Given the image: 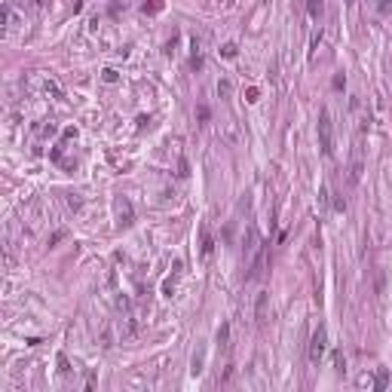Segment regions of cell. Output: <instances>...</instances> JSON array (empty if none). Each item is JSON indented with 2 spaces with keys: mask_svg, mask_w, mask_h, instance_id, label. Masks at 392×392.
<instances>
[{
  "mask_svg": "<svg viewBox=\"0 0 392 392\" xmlns=\"http://www.w3.org/2000/svg\"><path fill=\"white\" fill-rule=\"evenodd\" d=\"M307 9L313 19H322V12H325V0H307Z\"/></svg>",
  "mask_w": 392,
  "mask_h": 392,
  "instance_id": "cell-8",
  "label": "cell"
},
{
  "mask_svg": "<svg viewBox=\"0 0 392 392\" xmlns=\"http://www.w3.org/2000/svg\"><path fill=\"white\" fill-rule=\"evenodd\" d=\"M319 43H322V31H316V34H313V40H310V46H313V49H310V56L316 52V46H319Z\"/></svg>",
  "mask_w": 392,
  "mask_h": 392,
  "instance_id": "cell-21",
  "label": "cell"
},
{
  "mask_svg": "<svg viewBox=\"0 0 392 392\" xmlns=\"http://www.w3.org/2000/svg\"><path fill=\"white\" fill-rule=\"evenodd\" d=\"M362 172H365V135L359 132V138L352 144V159H349V184H359Z\"/></svg>",
  "mask_w": 392,
  "mask_h": 392,
  "instance_id": "cell-2",
  "label": "cell"
},
{
  "mask_svg": "<svg viewBox=\"0 0 392 392\" xmlns=\"http://www.w3.org/2000/svg\"><path fill=\"white\" fill-rule=\"evenodd\" d=\"M101 80H104V83H117V80H120V74H117L114 67H104V70H101Z\"/></svg>",
  "mask_w": 392,
  "mask_h": 392,
  "instance_id": "cell-17",
  "label": "cell"
},
{
  "mask_svg": "<svg viewBox=\"0 0 392 392\" xmlns=\"http://www.w3.org/2000/svg\"><path fill=\"white\" fill-rule=\"evenodd\" d=\"M380 9H383V12L389 9V0H380Z\"/></svg>",
  "mask_w": 392,
  "mask_h": 392,
  "instance_id": "cell-23",
  "label": "cell"
},
{
  "mask_svg": "<svg viewBox=\"0 0 392 392\" xmlns=\"http://www.w3.org/2000/svg\"><path fill=\"white\" fill-rule=\"evenodd\" d=\"M141 9H144V12H159V9H163V0H153V3H144Z\"/></svg>",
  "mask_w": 392,
  "mask_h": 392,
  "instance_id": "cell-19",
  "label": "cell"
},
{
  "mask_svg": "<svg viewBox=\"0 0 392 392\" xmlns=\"http://www.w3.org/2000/svg\"><path fill=\"white\" fill-rule=\"evenodd\" d=\"M374 380H377V389H386V386H389V374L380 368L377 374H374Z\"/></svg>",
  "mask_w": 392,
  "mask_h": 392,
  "instance_id": "cell-14",
  "label": "cell"
},
{
  "mask_svg": "<svg viewBox=\"0 0 392 392\" xmlns=\"http://www.w3.org/2000/svg\"><path fill=\"white\" fill-rule=\"evenodd\" d=\"M190 65L199 70L202 67V52H199V43H193V59H190Z\"/></svg>",
  "mask_w": 392,
  "mask_h": 392,
  "instance_id": "cell-15",
  "label": "cell"
},
{
  "mask_svg": "<svg viewBox=\"0 0 392 392\" xmlns=\"http://www.w3.org/2000/svg\"><path fill=\"white\" fill-rule=\"evenodd\" d=\"M221 56H224V59H236V56H239V46H236V43H224V46H221Z\"/></svg>",
  "mask_w": 392,
  "mask_h": 392,
  "instance_id": "cell-13",
  "label": "cell"
},
{
  "mask_svg": "<svg viewBox=\"0 0 392 392\" xmlns=\"http://www.w3.org/2000/svg\"><path fill=\"white\" fill-rule=\"evenodd\" d=\"M211 252H215V236H211L208 224H202V227H199V258H202V261H208V258H211Z\"/></svg>",
  "mask_w": 392,
  "mask_h": 392,
  "instance_id": "cell-6",
  "label": "cell"
},
{
  "mask_svg": "<svg viewBox=\"0 0 392 392\" xmlns=\"http://www.w3.org/2000/svg\"><path fill=\"white\" fill-rule=\"evenodd\" d=\"M181 276H184V263L178 261L175 263V270L166 276V282H163V294L166 297H175V291H178V282H181Z\"/></svg>",
  "mask_w": 392,
  "mask_h": 392,
  "instance_id": "cell-5",
  "label": "cell"
},
{
  "mask_svg": "<svg viewBox=\"0 0 392 392\" xmlns=\"http://www.w3.org/2000/svg\"><path fill=\"white\" fill-rule=\"evenodd\" d=\"M59 371H62V374H67V371H70V368H67V359H65V355H59Z\"/></svg>",
  "mask_w": 392,
  "mask_h": 392,
  "instance_id": "cell-22",
  "label": "cell"
},
{
  "mask_svg": "<svg viewBox=\"0 0 392 392\" xmlns=\"http://www.w3.org/2000/svg\"><path fill=\"white\" fill-rule=\"evenodd\" d=\"M227 340H230V322H221V328H218V346L227 349Z\"/></svg>",
  "mask_w": 392,
  "mask_h": 392,
  "instance_id": "cell-10",
  "label": "cell"
},
{
  "mask_svg": "<svg viewBox=\"0 0 392 392\" xmlns=\"http://www.w3.org/2000/svg\"><path fill=\"white\" fill-rule=\"evenodd\" d=\"M117 218H120V227L132 224V202L129 199H117Z\"/></svg>",
  "mask_w": 392,
  "mask_h": 392,
  "instance_id": "cell-7",
  "label": "cell"
},
{
  "mask_svg": "<svg viewBox=\"0 0 392 392\" xmlns=\"http://www.w3.org/2000/svg\"><path fill=\"white\" fill-rule=\"evenodd\" d=\"M359 389H377V380H374V374H362V377H359Z\"/></svg>",
  "mask_w": 392,
  "mask_h": 392,
  "instance_id": "cell-12",
  "label": "cell"
},
{
  "mask_svg": "<svg viewBox=\"0 0 392 392\" xmlns=\"http://www.w3.org/2000/svg\"><path fill=\"white\" fill-rule=\"evenodd\" d=\"M325 349H328V331H325V325H319L310 340V365H322Z\"/></svg>",
  "mask_w": 392,
  "mask_h": 392,
  "instance_id": "cell-3",
  "label": "cell"
},
{
  "mask_svg": "<svg viewBox=\"0 0 392 392\" xmlns=\"http://www.w3.org/2000/svg\"><path fill=\"white\" fill-rule=\"evenodd\" d=\"M334 368H337V374H343V371H346V359H343V352H334Z\"/></svg>",
  "mask_w": 392,
  "mask_h": 392,
  "instance_id": "cell-18",
  "label": "cell"
},
{
  "mask_svg": "<svg viewBox=\"0 0 392 392\" xmlns=\"http://www.w3.org/2000/svg\"><path fill=\"white\" fill-rule=\"evenodd\" d=\"M346 3H352V0H346Z\"/></svg>",
  "mask_w": 392,
  "mask_h": 392,
  "instance_id": "cell-24",
  "label": "cell"
},
{
  "mask_svg": "<svg viewBox=\"0 0 392 392\" xmlns=\"http://www.w3.org/2000/svg\"><path fill=\"white\" fill-rule=\"evenodd\" d=\"M255 316H258V322H263V319H266V294H263V291L258 294V307H255Z\"/></svg>",
  "mask_w": 392,
  "mask_h": 392,
  "instance_id": "cell-9",
  "label": "cell"
},
{
  "mask_svg": "<svg viewBox=\"0 0 392 392\" xmlns=\"http://www.w3.org/2000/svg\"><path fill=\"white\" fill-rule=\"evenodd\" d=\"M258 98H261V89H258V86H248V89H245V101H248V104H255Z\"/></svg>",
  "mask_w": 392,
  "mask_h": 392,
  "instance_id": "cell-16",
  "label": "cell"
},
{
  "mask_svg": "<svg viewBox=\"0 0 392 392\" xmlns=\"http://www.w3.org/2000/svg\"><path fill=\"white\" fill-rule=\"evenodd\" d=\"M218 95L230 98V95H233V83H230V80H218Z\"/></svg>",
  "mask_w": 392,
  "mask_h": 392,
  "instance_id": "cell-11",
  "label": "cell"
},
{
  "mask_svg": "<svg viewBox=\"0 0 392 392\" xmlns=\"http://www.w3.org/2000/svg\"><path fill=\"white\" fill-rule=\"evenodd\" d=\"M319 147L325 156H334V123L328 108H322V114H319Z\"/></svg>",
  "mask_w": 392,
  "mask_h": 392,
  "instance_id": "cell-1",
  "label": "cell"
},
{
  "mask_svg": "<svg viewBox=\"0 0 392 392\" xmlns=\"http://www.w3.org/2000/svg\"><path fill=\"white\" fill-rule=\"evenodd\" d=\"M31 86H34V89H40V92H43V95H52V98H62V86H59L56 80H52V77H43V74H37V77H34V80H31Z\"/></svg>",
  "mask_w": 392,
  "mask_h": 392,
  "instance_id": "cell-4",
  "label": "cell"
},
{
  "mask_svg": "<svg viewBox=\"0 0 392 392\" xmlns=\"http://www.w3.org/2000/svg\"><path fill=\"white\" fill-rule=\"evenodd\" d=\"M190 371H193V374H199V371H202V352H199V355H193V368H190Z\"/></svg>",
  "mask_w": 392,
  "mask_h": 392,
  "instance_id": "cell-20",
  "label": "cell"
}]
</instances>
